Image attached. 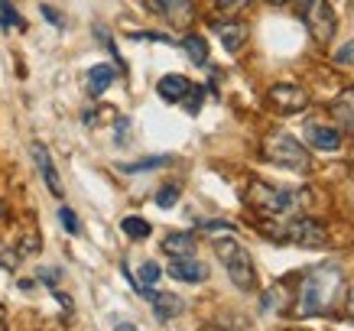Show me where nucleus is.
I'll use <instances>...</instances> for the list:
<instances>
[{
  "mask_svg": "<svg viewBox=\"0 0 354 331\" xmlns=\"http://www.w3.org/2000/svg\"><path fill=\"white\" fill-rule=\"evenodd\" d=\"M312 198L309 189H292V185H270L263 179H254L247 185V202L254 205L263 218H283V214L299 211Z\"/></svg>",
  "mask_w": 354,
  "mask_h": 331,
  "instance_id": "1",
  "label": "nucleus"
},
{
  "mask_svg": "<svg viewBox=\"0 0 354 331\" xmlns=\"http://www.w3.org/2000/svg\"><path fill=\"white\" fill-rule=\"evenodd\" d=\"M338 286H342V269H338V267H315L309 276L302 279L296 315H299V319L322 315V312L332 305Z\"/></svg>",
  "mask_w": 354,
  "mask_h": 331,
  "instance_id": "2",
  "label": "nucleus"
},
{
  "mask_svg": "<svg viewBox=\"0 0 354 331\" xmlns=\"http://www.w3.org/2000/svg\"><path fill=\"white\" fill-rule=\"evenodd\" d=\"M215 254H218V260L225 263L227 279H231L237 289H254V286H257V276H254L250 254H247L244 247L237 244L234 237H221V240H215Z\"/></svg>",
  "mask_w": 354,
  "mask_h": 331,
  "instance_id": "3",
  "label": "nucleus"
},
{
  "mask_svg": "<svg viewBox=\"0 0 354 331\" xmlns=\"http://www.w3.org/2000/svg\"><path fill=\"white\" fill-rule=\"evenodd\" d=\"M263 156L277 166H286L292 172H309V150L292 133H273L263 143Z\"/></svg>",
  "mask_w": 354,
  "mask_h": 331,
  "instance_id": "4",
  "label": "nucleus"
},
{
  "mask_svg": "<svg viewBox=\"0 0 354 331\" xmlns=\"http://www.w3.org/2000/svg\"><path fill=\"white\" fill-rule=\"evenodd\" d=\"M299 20L319 46H325V43H332L335 39L338 20H335V10H332L328 0H299Z\"/></svg>",
  "mask_w": 354,
  "mask_h": 331,
  "instance_id": "5",
  "label": "nucleus"
},
{
  "mask_svg": "<svg viewBox=\"0 0 354 331\" xmlns=\"http://www.w3.org/2000/svg\"><path fill=\"white\" fill-rule=\"evenodd\" d=\"M277 237L279 240H290V244H299V247H325L328 231H325V225L315 221V218H296V221L279 227Z\"/></svg>",
  "mask_w": 354,
  "mask_h": 331,
  "instance_id": "6",
  "label": "nucleus"
},
{
  "mask_svg": "<svg viewBox=\"0 0 354 331\" xmlns=\"http://www.w3.org/2000/svg\"><path fill=\"white\" fill-rule=\"evenodd\" d=\"M140 3H143L153 17L166 20L169 26H189L195 17L192 0H140Z\"/></svg>",
  "mask_w": 354,
  "mask_h": 331,
  "instance_id": "7",
  "label": "nucleus"
},
{
  "mask_svg": "<svg viewBox=\"0 0 354 331\" xmlns=\"http://www.w3.org/2000/svg\"><path fill=\"white\" fill-rule=\"evenodd\" d=\"M267 97L273 111H279V114H299V111L309 107V95L299 85H273Z\"/></svg>",
  "mask_w": 354,
  "mask_h": 331,
  "instance_id": "8",
  "label": "nucleus"
},
{
  "mask_svg": "<svg viewBox=\"0 0 354 331\" xmlns=\"http://www.w3.org/2000/svg\"><path fill=\"white\" fill-rule=\"evenodd\" d=\"M30 156H32V162H36V169H39V176H43L46 189H49V192H53L55 198H62L65 189H62V179H59V169H55L53 156H49V150H46V146L39 143V140H36V143H30Z\"/></svg>",
  "mask_w": 354,
  "mask_h": 331,
  "instance_id": "9",
  "label": "nucleus"
},
{
  "mask_svg": "<svg viewBox=\"0 0 354 331\" xmlns=\"http://www.w3.org/2000/svg\"><path fill=\"white\" fill-rule=\"evenodd\" d=\"M306 143H309L312 150L338 153V150H342V133H338L332 124H322V120H309V124H306Z\"/></svg>",
  "mask_w": 354,
  "mask_h": 331,
  "instance_id": "10",
  "label": "nucleus"
},
{
  "mask_svg": "<svg viewBox=\"0 0 354 331\" xmlns=\"http://www.w3.org/2000/svg\"><path fill=\"white\" fill-rule=\"evenodd\" d=\"M169 276L179 283H205L208 279V267L195 256H169Z\"/></svg>",
  "mask_w": 354,
  "mask_h": 331,
  "instance_id": "11",
  "label": "nucleus"
},
{
  "mask_svg": "<svg viewBox=\"0 0 354 331\" xmlns=\"http://www.w3.org/2000/svg\"><path fill=\"white\" fill-rule=\"evenodd\" d=\"M212 30H215V36L221 39V46H225L227 53H237L247 39V26L241 20H215Z\"/></svg>",
  "mask_w": 354,
  "mask_h": 331,
  "instance_id": "12",
  "label": "nucleus"
},
{
  "mask_svg": "<svg viewBox=\"0 0 354 331\" xmlns=\"http://www.w3.org/2000/svg\"><path fill=\"white\" fill-rule=\"evenodd\" d=\"M189 88H192V82L185 75H162L160 82H156V95H160L166 104H183V97L189 95Z\"/></svg>",
  "mask_w": 354,
  "mask_h": 331,
  "instance_id": "13",
  "label": "nucleus"
},
{
  "mask_svg": "<svg viewBox=\"0 0 354 331\" xmlns=\"http://www.w3.org/2000/svg\"><path fill=\"white\" fill-rule=\"evenodd\" d=\"M185 312V302L179 296H172V292H156L153 296V315L160 321H169V319H179Z\"/></svg>",
  "mask_w": 354,
  "mask_h": 331,
  "instance_id": "14",
  "label": "nucleus"
},
{
  "mask_svg": "<svg viewBox=\"0 0 354 331\" xmlns=\"http://www.w3.org/2000/svg\"><path fill=\"white\" fill-rule=\"evenodd\" d=\"M162 279V267L156 263V260H147V263H140L137 269V289L133 292H140V296H147V299H153L156 292H153V286Z\"/></svg>",
  "mask_w": 354,
  "mask_h": 331,
  "instance_id": "15",
  "label": "nucleus"
},
{
  "mask_svg": "<svg viewBox=\"0 0 354 331\" xmlns=\"http://www.w3.org/2000/svg\"><path fill=\"white\" fill-rule=\"evenodd\" d=\"M162 254L169 256H195V234L192 231H176L162 240Z\"/></svg>",
  "mask_w": 354,
  "mask_h": 331,
  "instance_id": "16",
  "label": "nucleus"
},
{
  "mask_svg": "<svg viewBox=\"0 0 354 331\" xmlns=\"http://www.w3.org/2000/svg\"><path fill=\"white\" fill-rule=\"evenodd\" d=\"M114 78H118L114 65H95V68L88 72V91H91V97L104 95V91L114 85Z\"/></svg>",
  "mask_w": 354,
  "mask_h": 331,
  "instance_id": "17",
  "label": "nucleus"
},
{
  "mask_svg": "<svg viewBox=\"0 0 354 331\" xmlns=\"http://www.w3.org/2000/svg\"><path fill=\"white\" fill-rule=\"evenodd\" d=\"M179 46L185 49L189 62H195V65H205V62H208V43H205V36H198V32H189V36H185Z\"/></svg>",
  "mask_w": 354,
  "mask_h": 331,
  "instance_id": "18",
  "label": "nucleus"
},
{
  "mask_svg": "<svg viewBox=\"0 0 354 331\" xmlns=\"http://www.w3.org/2000/svg\"><path fill=\"white\" fill-rule=\"evenodd\" d=\"M120 231H124L130 240H147L153 227H150V221H147V218H137V214H130V218H124V221H120Z\"/></svg>",
  "mask_w": 354,
  "mask_h": 331,
  "instance_id": "19",
  "label": "nucleus"
},
{
  "mask_svg": "<svg viewBox=\"0 0 354 331\" xmlns=\"http://www.w3.org/2000/svg\"><path fill=\"white\" fill-rule=\"evenodd\" d=\"M332 114L338 120H344V127L354 133V91H344L338 101L332 104Z\"/></svg>",
  "mask_w": 354,
  "mask_h": 331,
  "instance_id": "20",
  "label": "nucleus"
},
{
  "mask_svg": "<svg viewBox=\"0 0 354 331\" xmlns=\"http://www.w3.org/2000/svg\"><path fill=\"white\" fill-rule=\"evenodd\" d=\"M0 26L3 30H26V23H23L20 13L13 10L10 0H0Z\"/></svg>",
  "mask_w": 354,
  "mask_h": 331,
  "instance_id": "21",
  "label": "nucleus"
},
{
  "mask_svg": "<svg viewBox=\"0 0 354 331\" xmlns=\"http://www.w3.org/2000/svg\"><path fill=\"white\" fill-rule=\"evenodd\" d=\"M169 162V156H150V160H140V162H120L118 169L120 172H147V169H160V166H166Z\"/></svg>",
  "mask_w": 354,
  "mask_h": 331,
  "instance_id": "22",
  "label": "nucleus"
},
{
  "mask_svg": "<svg viewBox=\"0 0 354 331\" xmlns=\"http://www.w3.org/2000/svg\"><path fill=\"white\" fill-rule=\"evenodd\" d=\"M179 192H183V189H179L176 182H172V185H162L160 192H156V205H160V208H172V205L179 202Z\"/></svg>",
  "mask_w": 354,
  "mask_h": 331,
  "instance_id": "23",
  "label": "nucleus"
},
{
  "mask_svg": "<svg viewBox=\"0 0 354 331\" xmlns=\"http://www.w3.org/2000/svg\"><path fill=\"white\" fill-rule=\"evenodd\" d=\"M335 65H344V68H354V39H348L344 46H338L335 49Z\"/></svg>",
  "mask_w": 354,
  "mask_h": 331,
  "instance_id": "24",
  "label": "nucleus"
},
{
  "mask_svg": "<svg viewBox=\"0 0 354 331\" xmlns=\"http://www.w3.org/2000/svg\"><path fill=\"white\" fill-rule=\"evenodd\" d=\"M202 101H205V88H189V95L183 97V104L189 114H198V111H202Z\"/></svg>",
  "mask_w": 354,
  "mask_h": 331,
  "instance_id": "25",
  "label": "nucleus"
},
{
  "mask_svg": "<svg viewBox=\"0 0 354 331\" xmlns=\"http://www.w3.org/2000/svg\"><path fill=\"white\" fill-rule=\"evenodd\" d=\"M59 221H62V227L65 231H68V234H78V231H82V225H78V218H75V211H72V208H59Z\"/></svg>",
  "mask_w": 354,
  "mask_h": 331,
  "instance_id": "26",
  "label": "nucleus"
},
{
  "mask_svg": "<svg viewBox=\"0 0 354 331\" xmlns=\"http://www.w3.org/2000/svg\"><path fill=\"white\" fill-rule=\"evenodd\" d=\"M279 299H283V289H267V292H263V299H260V309L263 312H270V309H277L279 305Z\"/></svg>",
  "mask_w": 354,
  "mask_h": 331,
  "instance_id": "27",
  "label": "nucleus"
},
{
  "mask_svg": "<svg viewBox=\"0 0 354 331\" xmlns=\"http://www.w3.org/2000/svg\"><path fill=\"white\" fill-rule=\"evenodd\" d=\"M95 36L101 39V43H104V49H108V53L118 55V46H114V39H111V32L104 30V26H95ZM118 59H120V55H118Z\"/></svg>",
  "mask_w": 354,
  "mask_h": 331,
  "instance_id": "28",
  "label": "nucleus"
},
{
  "mask_svg": "<svg viewBox=\"0 0 354 331\" xmlns=\"http://www.w3.org/2000/svg\"><path fill=\"white\" fill-rule=\"evenodd\" d=\"M202 231H208V234H218V231H237L231 221H205Z\"/></svg>",
  "mask_w": 354,
  "mask_h": 331,
  "instance_id": "29",
  "label": "nucleus"
},
{
  "mask_svg": "<svg viewBox=\"0 0 354 331\" xmlns=\"http://www.w3.org/2000/svg\"><path fill=\"white\" fill-rule=\"evenodd\" d=\"M59 276H62V269H53V267H46L39 269V279H43L49 289H55V283H59Z\"/></svg>",
  "mask_w": 354,
  "mask_h": 331,
  "instance_id": "30",
  "label": "nucleus"
},
{
  "mask_svg": "<svg viewBox=\"0 0 354 331\" xmlns=\"http://www.w3.org/2000/svg\"><path fill=\"white\" fill-rule=\"evenodd\" d=\"M218 3V10H225V13H237L241 7H247V0H215Z\"/></svg>",
  "mask_w": 354,
  "mask_h": 331,
  "instance_id": "31",
  "label": "nucleus"
},
{
  "mask_svg": "<svg viewBox=\"0 0 354 331\" xmlns=\"http://www.w3.org/2000/svg\"><path fill=\"white\" fill-rule=\"evenodd\" d=\"M39 10H43V17H46V20H49V23H53V26H59V30H62V26H65V20H62V17H59V10H53L49 3H43Z\"/></svg>",
  "mask_w": 354,
  "mask_h": 331,
  "instance_id": "32",
  "label": "nucleus"
},
{
  "mask_svg": "<svg viewBox=\"0 0 354 331\" xmlns=\"http://www.w3.org/2000/svg\"><path fill=\"white\" fill-rule=\"evenodd\" d=\"M344 312H348V319L354 321V292H351V296H348V302H344Z\"/></svg>",
  "mask_w": 354,
  "mask_h": 331,
  "instance_id": "33",
  "label": "nucleus"
},
{
  "mask_svg": "<svg viewBox=\"0 0 354 331\" xmlns=\"http://www.w3.org/2000/svg\"><path fill=\"white\" fill-rule=\"evenodd\" d=\"M114 331H137V325H130V321H120Z\"/></svg>",
  "mask_w": 354,
  "mask_h": 331,
  "instance_id": "34",
  "label": "nucleus"
},
{
  "mask_svg": "<svg viewBox=\"0 0 354 331\" xmlns=\"http://www.w3.org/2000/svg\"><path fill=\"white\" fill-rule=\"evenodd\" d=\"M270 3H286V0H270Z\"/></svg>",
  "mask_w": 354,
  "mask_h": 331,
  "instance_id": "35",
  "label": "nucleus"
},
{
  "mask_svg": "<svg viewBox=\"0 0 354 331\" xmlns=\"http://www.w3.org/2000/svg\"><path fill=\"white\" fill-rule=\"evenodd\" d=\"M351 7H354V0H351Z\"/></svg>",
  "mask_w": 354,
  "mask_h": 331,
  "instance_id": "36",
  "label": "nucleus"
}]
</instances>
